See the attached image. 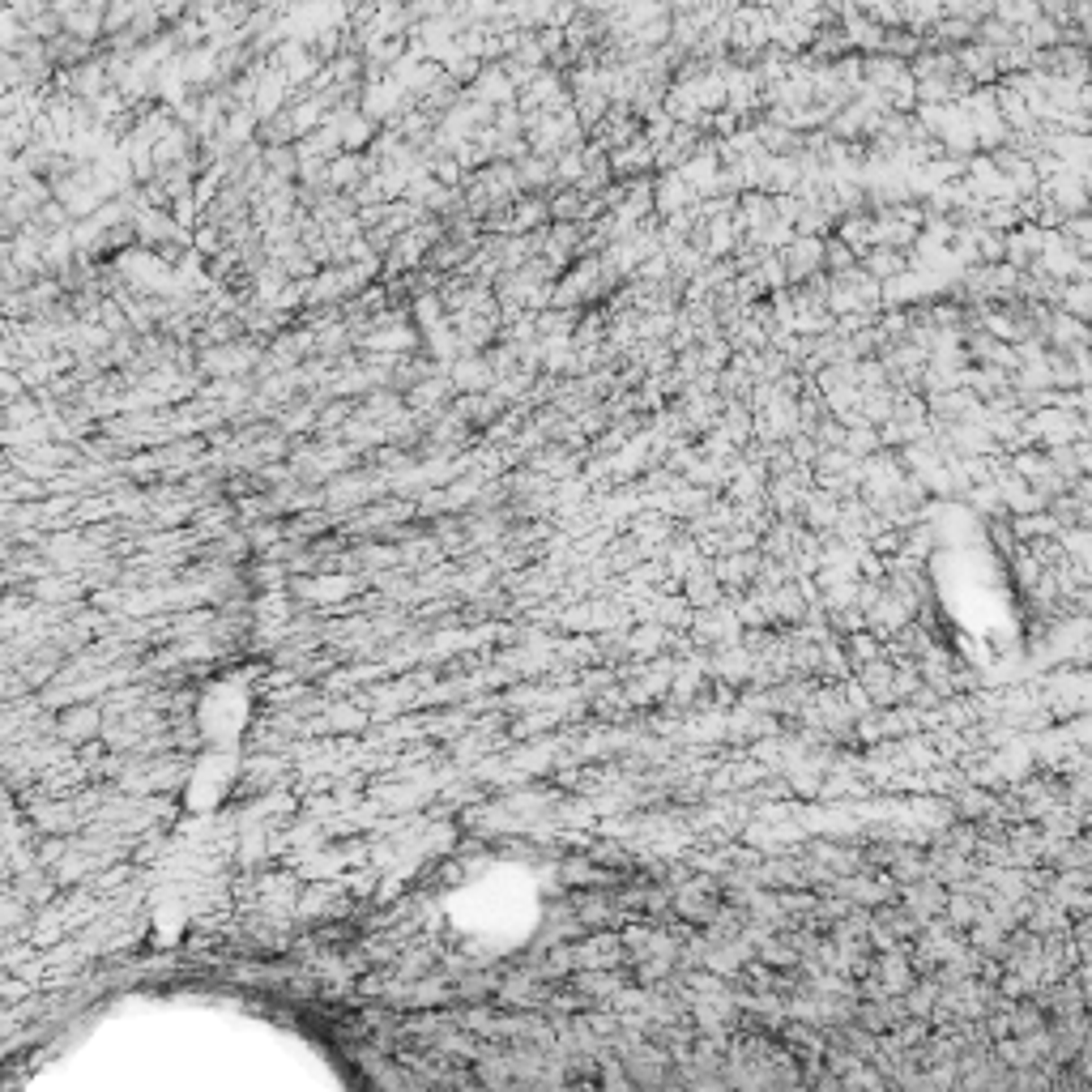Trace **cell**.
Wrapping results in <instances>:
<instances>
[{
    "instance_id": "1",
    "label": "cell",
    "mask_w": 1092,
    "mask_h": 1092,
    "mask_svg": "<svg viewBox=\"0 0 1092 1092\" xmlns=\"http://www.w3.org/2000/svg\"><path fill=\"white\" fill-rule=\"evenodd\" d=\"M995 17L1015 26V31H1024L1028 22L1042 17V0H995Z\"/></svg>"
}]
</instances>
